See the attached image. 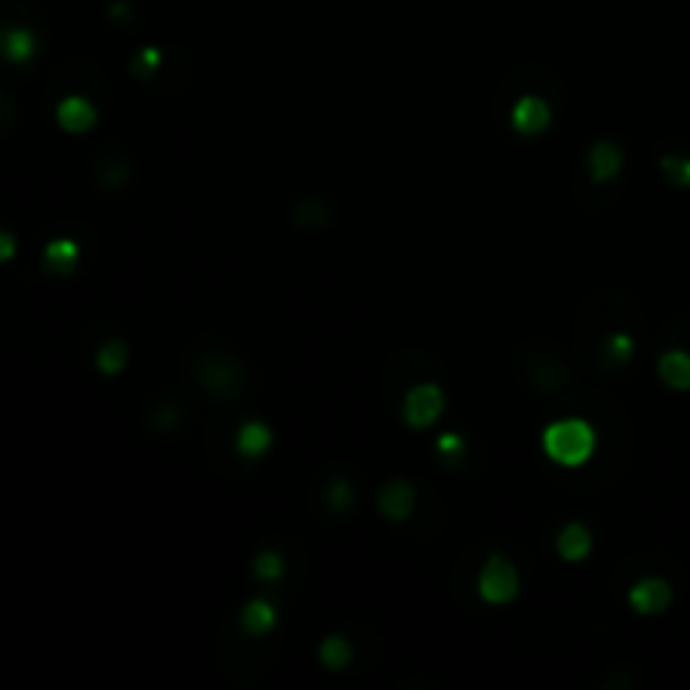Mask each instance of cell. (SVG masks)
<instances>
[{"instance_id": "ffe728a7", "label": "cell", "mask_w": 690, "mask_h": 690, "mask_svg": "<svg viewBox=\"0 0 690 690\" xmlns=\"http://www.w3.org/2000/svg\"><path fill=\"white\" fill-rule=\"evenodd\" d=\"M159 64H162V51L159 48H142V51H138V58H135V75L149 78L152 71H159Z\"/></svg>"}, {"instance_id": "6da1fadb", "label": "cell", "mask_w": 690, "mask_h": 690, "mask_svg": "<svg viewBox=\"0 0 690 690\" xmlns=\"http://www.w3.org/2000/svg\"><path fill=\"white\" fill-rule=\"evenodd\" d=\"M542 452L563 468L586 465L596 452V431L583 418H559L542 431Z\"/></svg>"}, {"instance_id": "44dd1931", "label": "cell", "mask_w": 690, "mask_h": 690, "mask_svg": "<svg viewBox=\"0 0 690 690\" xmlns=\"http://www.w3.org/2000/svg\"><path fill=\"white\" fill-rule=\"evenodd\" d=\"M351 502H354V489L347 482H334L330 485V505H334L337 512H344V509H351Z\"/></svg>"}, {"instance_id": "9a60e30c", "label": "cell", "mask_w": 690, "mask_h": 690, "mask_svg": "<svg viewBox=\"0 0 690 690\" xmlns=\"http://www.w3.org/2000/svg\"><path fill=\"white\" fill-rule=\"evenodd\" d=\"M125 364H128V344H125V340H105V344L98 347L95 367L105 377H118L125 371Z\"/></svg>"}, {"instance_id": "277c9868", "label": "cell", "mask_w": 690, "mask_h": 690, "mask_svg": "<svg viewBox=\"0 0 690 690\" xmlns=\"http://www.w3.org/2000/svg\"><path fill=\"white\" fill-rule=\"evenodd\" d=\"M54 118H58L61 132H68V135H88L91 128L98 125V108L91 105L88 98L68 95V98L58 101V108H54Z\"/></svg>"}, {"instance_id": "cb8c5ba5", "label": "cell", "mask_w": 690, "mask_h": 690, "mask_svg": "<svg viewBox=\"0 0 690 690\" xmlns=\"http://www.w3.org/2000/svg\"><path fill=\"white\" fill-rule=\"evenodd\" d=\"M0 118H4V98H0Z\"/></svg>"}, {"instance_id": "ba28073f", "label": "cell", "mask_w": 690, "mask_h": 690, "mask_svg": "<svg viewBox=\"0 0 690 690\" xmlns=\"http://www.w3.org/2000/svg\"><path fill=\"white\" fill-rule=\"evenodd\" d=\"M414 485L404 482V478H394V482H388L381 489V495H377V509H381L384 515H388L391 522H404L408 515L414 512Z\"/></svg>"}, {"instance_id": "8fae6325", "label": "cell", "mask_w": 690, "mask_h": 690, "mask_svg": "<svg viewBox=\"0 0 690 690\" xmlns=\"http://www.w3.org/2000/svg\"><path fill=\"white\" fill-rule=\"evenodd\" d=\"M586 162H590V176L593 182H610L616 179V172L623 169V149L616 142H596L590 155H586Z\"/></svg>"}, {"instance_id": "7a4b0ae2", "label": "cell", "mask_w": 690, "mask_h": 690, "mask_svg": "<svg viewBox=\"0 0 690 690\" xmlns=\"http://www.w3.org/2000/svg\"><path fill=\"white\" fill-rule=\"evenodd\" d=\"M478 596L492 606L512 603L519 596V569H515V563H509L505 556H492L482 566V576H478Z\"/></svg>"}, {"instance_id": "d6986e66", "label": "cell", "mask_w": 690, "mask_h": 690, "mask_svg": "<svg viewBox=\"0 0 690 690\" xmlns=\"http://www.w3.org/2000/svg\"><path fill=\"white\" fill-rule=\"evenodd\" d=\"M606 357L616 364H627L633 357V337L630 334H613L610 340H606Z\"/></svg>"}, {"instance_id": "7c38bea8", "label": "cell", "mask_w": 690, "mask_h": 690, "mask_svg": "<svg viewBox=\"0 0 690 690\" xmlns=\"http://www.w3.org/2000/svg\"><path fill=\"white\" fill-rule=\"evenodd\" d=\"M273 448V431L263 425V421H246L236 435V452L243 458H263Z\"/></svg>"}, {"instance_id": "e0dca14e", "label": "cell", "mask_w": 690, "mask_h": 690, "mask_svg": "<svg viewBox=\"0 0 690 690\" xmlns=\"http://www.w3.org/2000/svg\"><path fill=\"white\" fill-rule=\"evenodd\" d=\"M660 169H664L670 186L690 189V159H684V155H664V159H660Z\"/></svg>"}, {"instance_id": "ac0fdd59", "label": "cell", "mask_w": 690, "mask_h": 690, "mask_svg": "<svg viewBox=\"0 0 690 690\" xmlns=\"http://www.w3.org/2000/svg\"><path fill=\"white\" fill-rule=\"evenodd\" d=\"M253 573L256 579H263V583H276V579L283 576V556L276 549H263L253 563Z\"/></svg>"}, {"instance_id": "2e32d148", "label": "cell", "mask_w": 690, "mask_h": 690, "mask_svg": "<svg viewBox=\"0 0 690 690\" xmlns=\"http://www.w3.org/2000/svg\"><path fill=\"white\" fill-rule=\"evenodd\" d=\"M351 660H354V647L344 637H337V633L320 643V664L327 670H347Z\"/></svg>"}, {"instance_id": "5bb4252c", "label": "cell", "mask_w": 690, "mask_h": 690, "mask_svg": "<svg viewBox=\"0 0 690 690\" xmlns=\"http://www.w3.org/2000/svg\"><path fill=\"white\" fill-rule=\"evenodd\" d=\"M657 371H660V377H664L667 388L690 391V354H684V351L664 354V357H660V364H657Z\"/></svg>"}, {"instance_id": "4fadbf2b", "label": "cell", "mask_w": 690, "mask_h": 690, "mask_svg": "<svg viewBox=\"0 0 690 690\" xmlns=\"http://www.w3.org/2000/svg\"><path fill=\"white\" fill-rule=\"evenodd\" d=\"M239 627L250 637H266L276 627V606L270 600H250L239 610Z\"/></svg>"}, {"instance_id": "8992f818", "label": "cell", "mask_w": 690, "mask_h": 690, "mask_svg": "<svg viewBox=\"0 0 690 690\" xmlns=\"http://www.w3.org/2000/svg\"><path fill=\"white\" fill-rule=\"evenodd\" d=\"M670 600H674V590H670V583L660 576L640 579V583L630 590V606L640 616H660L670 606Z\"/></svg>"}, {"instance_id": "7402d4cb", "label": "cell", "mask_w": 690, "mask_h": 690, "mask_svg": "<svg viewBox=\"0 0 690 690\" xmlns=\"http://www.w3.org/2000/svg\"><path fill=\"white\" fill-rule=\"evenodd\" d=\"M465 452V438L462 435H441L438 438V455L441 458H462Z\"/></svg>"}, {"instance_id": "603a6c76", "label": "cell", "mask_w": 690, "mask_h": 690, "mask_svg": "<svg viewBox=\"0 0 690 690\" xmlns=\"http://www.w3.org/2000/svg\"><path fill=\"white\" fill-rule=\"evenodd\" d=\"M14 256H17V236L0 229V263H11Z\"/></svg>"}, {"instance_id": "30bf717a", "label": "cell", "mask_w": 690, "mask_h": 690, "mask_svg": "<svg viewBox=\"0 0 690 690\" xmlns=\"http://www.w3.org/2000/svg\"><path fill=\"white\" fill-rule=\"evenodd\" d=\"M78 260H81V250H78L75 239H68V236H58V239H51V243L44 246V270L54 273V276L75 273Z\"/></svg>"}, {"instance_id": "3957f363", "label": "cell", "mask_w": 690, "mask_h": 690, "mask_svg": "<svg viewBox=\"0 0 690 690\" xmlns=\"http://www.w3.org/2000/svg\"><path fill=\"white\" fill-rule=\"evenodd\" d=\"M441 411H445V394H441L438 384H418L404 398V421L414 431L431 428L441 418Z\"/></svg>"}, {"instance_id": "52a82bcc", "label": "cell", "mask_w": 690, "mask_h": 690, "mask_svg": "<svg viewBox=\"0 0 690 690\" xmlns=\"http://www.w3.org/2000/svg\"><path fill=\"white\" fill-rule=\"evenodd\" d=\"M552 125V108L536 95H522L512 105V128L519 135H542Z\"/></svg>"}, {"instance_id": "5b68a950", "label": "cell", "mask_w": 690, "mask_h": 690, "mask_svg": "<svg viewBox=\"0 0 690 690\" xmlns=\"http://www.w3.org/2000/svg\"><path fill=\"white\" fill-rule=\"evenodd\" d=\"M38 34L31 27L11 24V27H0V61L7 64H31L38 58Z\"/></svg>"}, {"instance_id": "9c48e42d", "label": "cell", "mask_w": 690, "mask_h": 690, "mask_svg": "<svg viewBox=\"0 0 690 690\" xmlns=\"http://www.w3.org/2000/svg\"><path fill=\"white\" fill-rule=\"evenodd\" d=\"M556 552L566 559V563H583V559L593 552L590 529H586L583 522H569V526H563L556 536Z\"/></svg>"}]
</instances>
